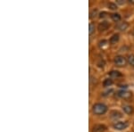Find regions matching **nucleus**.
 <instances>
[{
  "instance_id": "1",
  "label": "nucleus",
  "mask_w": 134,
  "mask_h": 132,
  "mask_svg": "<svg viewBox=\"0 0 134 132\" xmlns=\"http://www.w3.org/2000/svg\"><path fill=\"white\" fill-rule=\"evenodd\" d=\"M107 112V106L104 104L98 103L92 106V112L96 115H102Z\"/></svg>"
},
{
  "instance_id": "2",
  "label": "nucleus",
  "mask_w": 134,
  "mask_h": 132,
  "mask_svg": "<svg viewBox=\"0 0 134 132\" xmlns=\"http://www.w3.org/2000/svg\"><path fill=\"white\" fill-rule=\"evenodd\" d=\"M114 64L118 67H122V66H125L127 64V59L122 55H117L114 57Z\"/></svg>"
},
{
  "instance_id": "3",
  "label": "nucleus",
  "mask_w": 134,
  "mask_h": 132,
  "mask_svg": "<svg viewBox=\"0 0 134 132\" xmlns=\"http://www.w3.org/2000/svg\"><path fill=\"white\" fill-rule=\"evenodd\" d=\"M127 127H128V122H118L113 125L114 129H115V130H119V131L124 130Z\"/></svg>"
},
{
  "instance_id": "4",
  "label": "nucleus",
  "mask_w": 134,
  "mask_h": 132,
  "mask_svg": "<svg viewBox=\"0 0 134 132\" xmlns=\"http://www.w3.org/2000/svg\"><path fill=\"white\" fill-rule=\"evenodd\" d=\"M109 27H110V23L108 21H102V22L99 23L98 26V29L100 32H103V31H105L107 30H108Z\"/></svg>"
},
{
  "instance_id": "5",
  "label": "nucleus",
  "mask_w": 134,
  "mask_h": 132,
  "mask_svg": "<svg viewBox=\"0 0 134 132\" xmlns=\"http://www.w3.org/2000/svg\"><path fill=\"white\" fill-rule=\"evenodd\" d=\"M118 96H120L121 98H124V99H129L131 98L132 94L129 91H126V90H120L118 92Z\"/></svg>"
},
{
  "instance_id": "6",
  "label": "nucleus",
  "mask_w": 134,
  "mask_h": 132,
  "mask_svg": "<svg viewBox=\"0 0 134 132\" xmlns=\"http://www.w3.org/2000/svg\"><path fill=\"white\" fill-rule=\"evenodd\" d=\"M122 110H124V112H125V113L129 114V115L132 114L133 112H134V108L131 106V105H124V106H122Z\"/></svg>"
},
{
  "instance_id": "7",
  "label": "nucleus",
  "mask_w": 134,
  "mask_h": 132,
  "mask_svg": "<svg viewBox=\"0 0 134 132\" xmlns=\"http://www.w3.org/2000/svg\"><path fill=\"white\" fill-rule=\"evenodd\" d=\"M105 130V127L104 125H95L92 128V132H104Z\"/></svg>"
},
{
  "instance_id": "8",
  "label": "nucleus",
  "mask_w": 134,
  "mask_h": 132,
  "mask_svg": "<svg viewBox=\"0 0 134 132\" xmlns=\"http://www.w3.org/2000/svg\"><path fill=\"white\" fill-rule=\"evenodd\" d=\"M128 27H129V24L126 22V21H124V22H120L117 25V29L119 30V31H126V30L128 29Z\"/></svg>"
},
{
  "instance_id": "9",
  "label": "nucleus",
  "mask_w": 134,
  "mask_h": 132,
  "mask_svg": "<svg viewBox=\"0 0 134 132\" xmlns=\"http://www.w3.org/2000/svg\"><path fill=\"white\" fill-rule=\"evenodd\" d=\"M119 38H120V35L119 34H114L113 36L110 38V44L111 45H114L119 41Z\"/></svg>"
},
{
  "instance_id": "10",
  "label": "nucleus",
  "mask_w": 134,
  "mask_h": 132,
  "mask_svg": "<svg viewBox=\"0 0 134 132\" xmlns=\"http://www.w3.org/2000/svg\"><path fill=\"white\" fill-rule=\"evenodd\" d=\"M111 18H112V20H113L114 21H115V22H118V21H121L122 17H121L120 14H117V13H114V14H111Z\"/></svg>"
},
{
  "instance_id": "11",
  "label": "nucleus",
  "mask_w": 134,
  "mask_h": 132,
  "mask_svg": "<svg viewBox=\"0 0 134 132\" xmlns=\"http://www.w3.org/2000/svg\"><path fill=\"white\" fill-rule=\"evenodd\" d=\"M109 75H110V77H112V78H119L122 76L121 72L118 71H111L109 72Z\"/></svg>"
},
{
  "instance_id": "12",
  "label": "nucleus",
  "mask_w": 134,
  "mask_h": 132,
  "mask_svg": "<svg viewBox=\"0 0 134 132\" xmlns=\"http://www.w3.org/2000/svg\"><path fill=\"white\" fill-rule=\"evenodd\" d=\"M113 84V81H112L111 79H105V81L103 82V86L105 87V88H107V87H110Z\"/></svg>"
},
{
  "instance_id": "13",
  "label": "nucleus",
  "mask_w": 134,
  "mask_h": 132,
  "mask_svg": "<svg viewBox=\"0 0 134 132\" xmlns=\"http://www.w3.org/2000/svg\"><path fill=\"white\" fill-rule=\"evenodd\" d=\"M127 62H129L130 65L134 67V55H130L127 58Z\"/></svg>"
},
{
  "instance_id": "14",
  "label": "nucleus",
  "mask_w": 134,
  "mask_h": 132,
  "mask_svg": "<svg viewBox=\"0 0 134 132\" xmlns=\"http://www.w3.org/2000/svg\"><path fill=\"white\" fill-rule=\"evenodd\" d=\"M95 30H96V26L93 22H90V30H88V33L90 35H92L93 33L95 32Z\"/></svg>"
},
{
  "instance_id": "15",
  "label": "nucleus",
  "mask_w": 134,
  "mask_h": 132,
  "mask_svg": "<svg viewBox=\"0 0 134 132\" xmlns=\"http://www.w3.org/2000/svg\"><path fill=\"white\" fill-rule=\"evenodd\" d=\"M107 7H108L109 9H111V10H116V9H117V5H116V4L112 3V2H110V3L107 4Z\"/></svg>"
},
{
  "instance_id": "16",
  "label": "nucleus",
  "mask_w": 134,
  "mask_h": 132,
  "mask_svg": "<svg viewBox=\"0 0 134 132\" xmlns=\"http://www.w3.org/2000/svg\"><path fill=\"white\" fill-rule=\"evenodd\" d=\"M111 117H112V118H114V119L120 118V117H122V114H121L119 112H112V114H111Z\"/></svg>"
},
{
  "instance_id": "17",
  "label": "nucleus",
  "mask_w": 134,
  "mask_h": 132,
  "mask_svg": "<svg viewBox=\"0 0 134 132\" xmlns=\"http://www.w3.org/2000/svg\"><path fill=\"white\" fill-rule=\"evenodd\" d=\"M97 14H98V10H97V9H93L91 12H90V18H94V17L97 15Z\"/></svg>"
},
{
  "instance_id": "18",
  "label": "nucleus",
  "mask_w": 134,
  "mask_h": 132,
  "mask_svg": "<svg viewBox=\"0 0 134 132\" xmlns=\"http://www.w3.org/2000/svg\"><path fill=\"white\" fill-rule=\"evenodd\" d=\"M107 40H105V39H104V40H101L100 42H99V46H100V47H104L105 44H107Z\"/></svg>"
},
{
  "instance_id": "19",
  "label": "nucleus",
  "mask_w": 134,
  "mask_h": 132,
  "mask_svg": "<svg viewBox=\"0 0 134 132\" xmlns=\"http://www.w3.org/2000/svg\"><path fill=\"white\" fill-rule=\"evenodd\" d=\"M105 14H107V13L103 12V13H101V14H100V16H99V17H100V18H104V17L105 16Z\"/></svg>"
},
{
  "instance_id": "20",
  "label": "nucleus",
  "mask_w": 134,
  "mask_h": 132,
  "mask_svg": "<svg viewBox=\"0 0 134 132\" xmlns=\"http://www.w3.org/2000/svg\"><path fill=\"white\" fill-rule=\"evenodd\" d=\"M132 35L134 36V31H133V32H132Z\"/></svg>"
}]
</instances>
